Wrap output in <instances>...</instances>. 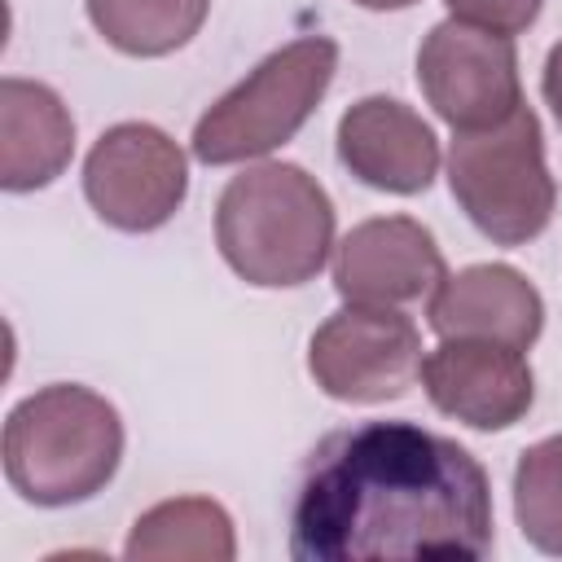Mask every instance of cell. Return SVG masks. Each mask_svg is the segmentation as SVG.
<instances>
[{
    "label": "cell",
    "mask_w": 562,
    "mask_h": 562,
    "mask_svg": "<svg viewBox=\"0 0 562 562\" xmlns=\"http://www.w3.org/2000/svg\"><path fill=\"white\" fill-rule=\"evenodd\" d=\"M492 549V487L470 448L413 422L325 435L294 483L299 562H474Z\"/></svg>",
    "instance_id": "cell-1"
},
{
    "label": "cell",
    "mask_w": 562,
    "mask_h": 562,
    "mask_svg": "<svg viewBox=\"0 0 562 562\" xmlns=\"http://www.w3.org/2000/svg\"><path fill=\"white\" fill-rule=\"evenodd\" d=\"M215 246L250 285H303L334 250V202L303 167L255 162L237 171L215 202Z\"/></svg>",
    "instance_id": "cell-2"
},
{
    "label": "cell",
    "mask_w": 562,
    "mask_h": 562,
    "mask_svg": "<svg viewBox=\"0 0 562 562\" xmlns=\"http://www.w3.org/2000/svg\"><path fill=\"white\" fill-rule=\"evenodd\" d=\"M119 461V408L79 382L40 386L4 422V479L31 505H79L114 479Z\"/></svg>",
    "instance_id": "cell-3"
},
{
    "label": "cell",
    "mask_w": 562,
    "mask_h": 562,
    "mask_svg": "<svg viewBox=\"0 0 562 562\" xmlns=\"http://www.w3.org/2000/svg\"><path fill=\"white\" fill-rule=\"evenodd\" d=\"M448 189L465 220L496 246H527L558 206V184L544 162L540 119L518 105L509 119L474 132H452Z\"/></svg>",
    "instance_id": "cell-4"
},
{
    "label": "cell",
    "mask_w": 562,
    "mask_h": 562,
    "mask_svg": "<svg viewBox=\"0 0 562 562\" xmlns=\"http://www.w3.org/2000/svg\"><path fill=\"white\" fill-rule=\"evenodd\" d=\"M338 70L329 35H303L268 53L241 83H233L193 127V158L206 167L246 162L281 149L312 119Z\"/></svg>",
    "instance_id": "cell-5"
},
{
    "label": "cell",
    "mask_w": 562,
    "mask_h": 562,
    "mask_svg": "<svg viewBox=\"0 0 562 562\" xmlns=\"http://www.w3.org/2000/svg\"><path fill=\"white\" fill-rule=\"evenodd\" d=\"M422 334L400 307L347 303L307 342V373L329 400L386 404L422 378Z\"/></svg>",
    "instance_id": "cell-6"
},
{
    "label": "cell",
    "mask_w": 562,
    "mask_h": 562,
    "mask_svg": "<svg viewBox=\"0 0 562 562\" xmlns=\"http://www.w3.org/2000/svg\"><path fill=\"white\" fill-rule=\"evenodd\" d=\"M189 193L184 149L154 123H114L83 158V198L119 233L162 228Z\"/></svg>",
    "instance_id": "cell-7"
},
{
    "label": "cell",
    "mask_w": 562,
    "mask_h": 562,
    "mask_svg": "<svg viewBox=\"0 0 562 562\" xmlns=\"http://www.w3.org/2000/svg\"><path fill=\"white\" fill-rule=\"evenodd\" d=\"M417 83L452 132L492 127L522 105L514 40L457 18L430 26L422 40Z\"/></svg>",
    "instance_id": "cell-8"
},
{
    "label": "cell",
    "mask_w": 562,
    "mask_h": 562,
    "mask_svg": "<svg viewBox=\"0 0 562 562\" xmlns=\"http://www.w3.org/2000/svg\"><path fill=\"white\" fill-rule=\"evenodd\" d=\"M422 386L443 417H457L470 430H509L536 400L527 356L487 338H443L422 360Z\"/></svg>",
    "instance_id": "cell-9"
},
{
    "label": "cell",
    "mask_w": 562,
    "mask_h": 562,
    "mask_svg": "<svg viewBox=\"0 0 562 562\" xmlns=\"http://www.w3.org/2000/svg\"><path fill=\"white\" fill-rule=\"evenodd\" d=\"M443 277L448 268L430 228L408 215L364 220L334 246V290L347 303L404 307L430 299Z\"/></svg>",
    "instance_id": "cell-10"
},
{
    "label": "cell",
    "mask_w": 562,
    "mask_h": 562,
    "mask_svg": "<svg viewBox=\"0 0 562 562\" xmlns=\"http://www.w3.org/2000/svg\"><path fill=\"white\" fill-rule=\"evenodd\" d=\"M342 167L382 193H426L439 171V140L430 123L395 97H360L338 119Z\"/></svg>",
    "instance_id": "cell-11"
},
{
    "label": "cell",
    "mask_w": 562,
    "mask_h": 562,
    "mask_svg": "<svg viewBox=\"0 0 562 562\" xmlns=\"http://www.w3.org/2000/svg\"><path fill=\"white\" fill-rule=\"evenodd\" d=\"M426 321L439 338H487L527 351L544 329V299L509 263H470L435 285Z\"/></svg>",
    "instance_id": "cell-12"
},
{
    "label": "cell",
    "mask_w": 562,
    "mask_h": 562,
    "mask_svg": "<svg viewBox=\"0 0 562 562\" xmlns=\"http://www.w3.org/2000/svg\"><path fill=\"white\" fill-rule=\"evenodd\" d=\"M75 154V119L66 101L35 79H0V184L31 193L53 184Z\"/></svg>",
    "instance_id": "cell-13"
},
{
    "label": "cell",
    "mask_w": 562,
    "mask_h": 562,
    "mask_svg": "<svg viewBox=\"0 0 562 562\" xmlns=\"http://www.w3.org/2000/svg\"><path fill=\"white\" fill-rule=\"evenodd\" d=\"M127 558H202V562H233V518L224 505L206 496H180L145 509L132 522V536L123 544Z\"/></svg>",
    "instance_id": "cell-14"
},
{
    "label": "cell",
    "mask_w": 562,
    "mask_h": 562,
    "mask_svg": "<svg viewBox=\"0 0 562 562\" xmlns=\"http://www.w3.org/2000/svg\"><path fill=\"white\" fill-rule=\"evenodd\" d=\"M83 9L110 48L127 57H167L202 31L211 0H83Z\"/></svg>",
    "instance_id": "cell-15"
},
{
    "label": "cell",
    "mask_w": 562,
    "mask_h": 562,
    "mask_svg": "<svg viewBox=\"0 0 562 562\" xmlns=\"http://www.w3.org/2000/svg\"><path fill=\"white\" fill-rule=\"evenodd\" d=\"M514 518L522 540L562 558V435L522 448L514 465Z\"/></svg>",
    "instance_id": "cell-16"
},
{
    "label": "cell",
    "mask_w": 562,
    "mask_h": 562,
    "mask_svg": "<svg viewBox=\"0 0 562 562\" xmlns=\"http://www.w3.org/2000/svg\"><path fill=\"white\" fill-rule=\"evenodd\" d=\"M443 4L457 22H470V26L509 35V40L518 31H527L544 9V0H443Z\"/></svg>",
    "instance_id": "cell-17"
},
{
    "label": "cell",
    "mask_w": 562,
    "mask_h": 562,
    "mask_svg": "<svg viewBox=\"0 0 562 562\" xmlns=\"http://www.w3.org/2000/svg\"><path fill=\"white\" fill-rule=\"evenodd\" d=\"M540 88H544V101H549V110H553V119H558V127H562V40H558V44L549 48V57H544Z\"/></svg>",
    "instance_id": "cell-18"
},
{
    "label": "cell",
    "mask_w": 562,
    "mask_h": 562,
    "mask_svg": "<svg viewBox=\"0 0 562 562\" xmlns=\"http://www.w3.org/2000/svg\"><path fill=\"white\" fill-rule=\"evenodd\" d=\"M351 4L373 9V13H386V9H408V4H417V0H351Z\"/></svg>",
    "instance_id": "cell-19"
}]
</instances>
